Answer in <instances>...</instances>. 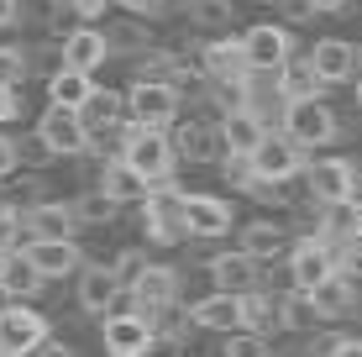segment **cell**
<instances>
[{"label": "cell", "mask_w": 362, "mask_h": 357, "mask_svg": "<svg viewBox=\"0 0 362 357\" xmlns=\"http://www.w3.org/2000/svg\"><path fill=\"white\" fill-rule=\"evenodd\" d=\"M362 189L357 168L346 163V158H320V163H310V194H315L320 205L326 200H352Z\"/></svg>", "instance_id": "14"}, {"label": "cell", "mask_w": 362, "mask_h": 357, "mask_svg": "<svg viewBox=\"0 0 362 357\" xmlns=\"http://www.w3.org/2000/svg\"><path fill=\"white\" fill-rule=\"evenodd\" d=\"M121 211V200L110 189H84L79 200H74V216H79V226H110Z\"/></svg>", "instance_id": "31"}, {"label": "cell", "mask_w": 362, "mask_h": 357, "mask_svg": "<svg viewBox=\"0 0 362 357\" xmlns=\"http://www.w3.org/2000/svg\"><path fill=\"white\" fill-rule=\"evenodd\" d=\"M11 216H16V211H11V200H0V221H11Z\"/></svg>", "instance_id": "48"}, {"label": "cell", "mask_w": 362, "mask_h": 357, "mask_svg": "<svg viewBox=\"0 0 362 357\" xmlns=\"http://www.w3.org/2000/svg\"><path fill=\"white\" fill-rule=\"evenodd\" d=\"M252 168H257V179H284L289 184L299 168H305V147H299L289 131H268V137L252 147Z\"/></svg>", "instance_id": "8"}, {"label": "cell", "mask_w": 362, "mask_h": 357, "mask_svg": "<svg viewBox=\"0 0 362 357\" xmlns=\"http://www.w3.org/2000/svg\"><path fill=\"white\" fill-rule=\"evenodd\" d=\"M221 357H273V347H268V331H252V326H236V331H226V347H221Z\"/></svg>", "instance_id": "32"}, {"label": "cell", "mask_w": 362, "mask_h": 357, "mask_svg": "<svg viewBox=\"0 0 362 357\" xmlns=\"http://www.w3.org/2000/svg\"><path fill=\"white\" fill-rule=\"evenodd\" d=\"M100 189H110L121 205H127V200H147V189H153V184L136 174L127 158H116V163H105V168H100Z\"/></svg>", "instance_id": "28"}, {"label": "cell", "mask_w": 362, "mask_h": 357, "mask_svg": "<svg viewBox=\"0 0 362 357\" xmlns=\"http://www.w3.org/2000/svg\"><path fill=\"white\" fill-rule=\"evenodd\" d=\"M357 69H362V47H357Z\"/></svg>", "instance_id": "50"}, {"label": "cell", "mask_w": 362, "mask_h": 357, "mask_svg": "<svg viewBox=\"0 0 362 357\" xmlns=\"http://www.w3.org/2000/svg\"><path fill=\"white\" fill-rule=\"evenodd\" d=\"M320 237L336 242V247H346V242L362 237V200H326L320 205Z\"/></svg>", "instance_id": "23"}, {"label": "cell", "mask_w": 362, "mask_h": 357, "mask_svg": "<svg viewBox=\"0 0 362 357\" xmlns=\"http://www.w3.org/2000/svg\"><path fill=\"white\" fill-rule=\"evenodd\" d=\"M310 294H315V305H320V315H326V321H341V315L357 305V294H352V279H346V274H331L326 284H315Z\"/></svg>", "instance_id": "29"}, {"label": "cell", "mask_w": 362, "mask_h": 357, "mask_svg": "<svg viewBox=\"0 0 362 357\" xmlns=\"http://www.w3.org/2000/svg\"><path fill=\"white\" fill-rule=\"evenodd\" d=\"M189 326L199 331H236V326H247V294H231V289H216V294H205V300H194L189 305Z\"/></svg>", "instance_id": "10"}, {"label": "cell", "mask_w": 362, "mask_h": 357, "mask_svg": "<svg viewBox=\"0 0 362 357\" xmlns=\"http://www.w3.org/2000/svg\"><path fill=\"white\" fill-rule=\"evenodd\" d=\"M121 289H127V284H121V274L110 263H84L79 268V305L90 315H110L116 300H121Z\"/></svg>", "instance_id": "12"}, {"label": "cell", "mask_w": 362, "mask_h": 357, "mask_svg": "<svg viewBox=\"0 0 362 357\" xmlns=\"http://www.w3.org/2000/svg\"><path fill=\"white\" fill-rule=\"evenodd\" d=\"M189 21L205 32H226L236 21V11H231V0H189Z\"/></svg>", "instance_id": "33"}, {"label": "cell", "mask_w": 362, "mask_h": 357, "mask_svg": "<svg viewBox=\"0 0 362 357\" xmlns=\"http://www.w3.org/2000/svg\"><path fill=\"white\" fill-rule=\"evenodd\" d=\"M132 294H136V310H142V315H158L163 305L179 300V274H173L168 263H147L142 279L132 284Z\"/></svg>", "instance_id": "16"}, {"label": "cell", "mask_w": 362, "mask_h": 357, "mask_svg": "<svg viewBox=\"0 0 362 357\" xmlns=\"http://www.w3.org/2000/svg\"><path fill=\"white\" fill-rule=\"evenodd\" d=\"M184 200H189V194L173 189L168 179L147 189V200H142V231H147V242H158V247H173V242L189 237V216H184Z\"/></svg>", "instance_id": "1"}, {"label": "cell", "mask_w": 362, "mask_h": 357, "mask_svg": "<svg viewBox=\"0 0 362 357\" xmlns=\"http://www.w3.org/2000/svg\"><path fill=\"white\" fill-rule=\"evenodd\" d=\"M284 131L299 142V147H326L336 137V110L310 95V100H284Z\"/></svg>", "instance_id": "5"}, {"label": "cell", "mask_w": 362, "mask_h": 357, "mask_svg": "<svg viewBox=\"0 0 362 357\" xmlns=\"http://www.w3.org/2000/svg\"><path fill=\"white\" fill-rule=\"evenodd\" d=\"M21 226L32 231V237H74V226H79V216H74V205H53V200H42V205H32L27 221Z\"/></svg>", "instance_id": "27"}, {"label": "cell", "mask_w": 362, "mask_h": 357, "mask_svg": "<svg viewBox=\"0 0 362 357\" xmlns=\"http://www.w3.org/2000/svg\"><path fill=\"white\" fill-rule=\"evenodd\" d=\"M110 268H116V274H121V284L132 289L136 279H142V268H147V252H136V247H132V252H121V257H116Z\"/></svg>", "instance_id": "37"}, {"label": "cell", "mask_w": 362, "mask_h": 357, "mask_svg": "<svg viewBox=\"0 0 362 357\" xmlns=\"http://www.w3.org/2000/svg\"><path fill=\"white\" fill-rule=\"evenodd\" d=\"M121 11H132V16H158L163 11V0H116Z\"/></svg>", "instance_id": "43"}, {"label": "cell", "mask_w": 362, "mask_h": 357, "mask_svg": "<svg viewBox=\"0 0 362 357\" xmlns=\"http://www.w3.org/2000/svg\"><path fill=\"white\" fill-rule=\"evenodd\" d=\"M21 16V0H0V27H16Z\"/></svg>", "instance_id": "44"}, {"label": "cell", "mask_w": 362, "mask_h": 357, "mask_svg": "<svg viewBox=\"0 0 362 357\" xmlns=\"http://www.w3.org/2000/svg\"><path fill=\"white\" fill-rule=\"evenodd\" d=\"M21 168V153H16V137H0V179Z\"/></svg>", "instance_id": "40"}, {"label": "cell", "mask_w": 362, "mask_h": 357, "mask_svg": "<svg viewBox=\"0 0 362 357\" xmlns=\"http://www.w3.org/2000/svg\"><path fill=\"white\" fill-rule=\"evenodd\" d=\"M273 90L284 95V100H310V95H326V79H320L315 58H289L279 74H273Z\"/></svg>", "instance_id": "22"}, {"label": "cell", "mask_w": 362, "mask_h": 357, "mask_svg": "<svg viewBox=\"0 0 362 357\" xmlns=\"http://www.w3.org/2000/svg\"><path fill=\"white\" fill-rule=\"evenodd\" d=\"M32 357H74V352L64 347V341H42V347H37Z\"/></svg>", "instance_id": "46"}, {"label": "cell", "mask_w": 362, "mask_h": 357, "mask_svg": "<svg viewBox=\"0 0 362 357\" xmlns=\"http://www.w3.org/2000/svg\"><path fill=\"white\" fill-rule=\"evenodd\" d=\"M47 341V315L32 310V300H6L0 305V352L32 357Z\"/></svg>", "instance_id": "3"}, {"label": "cell", "mask_w": 362, "mask_h": 357, "mask_svg": "<svg viewBox=\"0 0 362 357\" xmlns=\"http://www.w3.org/2000/svg\"><path fill=\"white\" fill-rule=\"evenodd\" d=\"M79 116H84V127H90V131H110V127H121V121H132V100L121 90H95L90 105H84Z\"/></svg>", "instance_id": "26"}, {"label": "cell", "mask_w": 362, "mask_h": 357, "mask_svg": "<svg viewBox=\"0 0 362 357\" xmlns=\"http://www.w3.org/2000/svg\"><path fill=\"white\" fill-rule=\"evenodd\" d=\"M37 131H42V137L58 147V158L90 153V127H84V116H79L74 105H53V100H47L42 121H37Z\"/></svg>", "instance_id": "9"}, {"label": "cell", "mask_w": 362, "mask_h": 357, "mask_svg": "<svg viewBox=\"0 0 362 357\" xmlns=\"http://www.w3.org/2000/svg\"><path fill=\"white\" fill-rule=\"evenodd\" d=\"M352 84H357V110H362V69H357V79H352Z\"/></svg>", "instance_id": "49"}, {"label": "cell", "mask_w": 362, "mask_h": 357, "mask_svg": "<svg viewBox=\"0 0 362 357\" xmlns=\"http://www.w3.org/2000/svg\"><path fill=\"white\" fill-rule=\"evenodd\" d=\"M16 153H21V168H47V163H58V147L47 142L42 131L21 137V142H16Z\"/></svg>", "instance_id": "34"}, {"label": "cell", "mask_w": 362, "mask_h": 357, "mask_svg": "<svg viewBox=\"0 0 362 357\" xmlns=\"http://www.w3.org/2000/svg\"><path fill=\"white\" fill-rule=\"evenodd\" d=\"M0 357H11V352H0Z\"/></svg>", "instance_id": "51"}, {"label": "cell", "mask_w": 362, "mask_h": 357, "mask_svg": "<svg viewBox=\"0 0 362 357\" xmlns=\"http://www.w3.org/2000/svg\"><path fill=\"white\" fill-rule=\"evenodd\" d=\"M221 174H226L231 184H242V189H247V184L257 179V168H252V153H226V158H221Z\"/></svg>", "instance_id": "36"}, {"label": "cell", "mask_w": 362, "mask_h": 357, "mask_svg": "<svg viewBox=\"0 0 362 357\" xmlns=\"http://www.w3.org/2000/svg\"><path fill=\"white\" fill-rule=\"evenodd\" d=\"M221 137H226V153H252V147L268 137V127H263V116L242 100V105H231L226 116H221Z\"/></svg>", "instance_id": "24"}, {"label": "cell", "mask_w": 362, "mask_h": 357, "mask_svg": "<svg viewBox=\"0 0 362 357\" xmlns=\"http://www.w3.org/2000/svg\"><path fill=\"white\" fill-rule=\"evenodd\" d=\"M127 100H132V121L136 127H173V116H179V84L142 74V79L127 90Z\"/></svg>", "instance_id": "4"}, {"label": "cell", "mask_w": 362, "mask_h": 357, "mask_svg": "<svg viewBox=\"0 0 362 357\" xmlns=\"http://www.w3.org/2000/svg\"><path fill=\"white\" fill-rule=\"evenodd\" d=\"M336 263H341V274L357 284V279H362V237L346 242V247H336Z\"/></svg>", "instance_id": "38"}, {"label": "cell", "mask_w": 362, "mask_h": 357, "mask_svg": "<svg viewBox=\"0 0 362 357\" xmlns=\"http://www.w3.org/2000/svg\"><path fill=\"white\" fill-rule=\"evenodd\" d=\"M242 47H247V64H252L257 74H279V69L294 58L289 32H284V27H268V21H263V27H247Z\"/></svg>", "instance_id": "11"}, {"label": "cell", "mask_w": 362, "mask_h": 357, "mask_svg": "<svg viewBox=\"0 0 362 357\" xmlns=\"http://www.w3.org/2000/svg\"><path fill=\"white\" fill-rule=\"evenodd\" d=\"M21 116V100H16V84H0V127Z\"/></svg>", "instance_id": "39"}, {"label": "cell", "mask_w": 362, "mask_h": 357, "mask_svg": "<svg viewBox=\"0 0 362 357\" xmlns=\"http://www.w3.org/2000/svg\"><path fill=\"white\" fill-rule=\"evenodd\" d=\"M242 247L252 257H279L284 247H289V237H284L279 221H247L242 226Z\"/></svg>", "instance_id": "30"}, {"label": "cell", "mask_w": 362, "mask_h": 357, "mask_svg": "<svg viewBox=\"0 0 362 357\" xmlns=\"http://www.w3.org/2000/svg\"><path fill=\"white\" fill-rule=\"evenodd\" d=\"M310 58H315V69H320L326 84H352L357 79V47L341 42V37H320V42L310 47Z\"/></svg>", "instance_id": "19"}, {"label": "cell", "mask_w": 362, "mask_h": 357, "mask_svg": "<svg viewBox=\"0 0 362 357\" xmlns=\"http://www.w3.org/2000/svg\"><path fill=\"white\" fill-rule=\"evenodd\" d=\"M100 90V84H95V74L90 69H58V74H47V100H53V105H74V110H84V105H90V95Z\"/></svg>", "instance_id": "25"}, {"label": "cell", "mask_w": 362, "mask_h": 357, "mask_svg": "<svg viewBox=\"0 0 362 357\" xmlns=\"http://www.w3.org/2000/svg\"><path fill=\"white\" fill-rule=\"evenodd\" d=\"M279 6H284V16H289V21H310V16H315V0H279Z\"/></svg>", "instance_id": "41"}, {"label": "cell", "mask_w": 362, "mask_h": 357, "mask_svg": "<svg viewBox=\"0 0 362 357\" xmlns=\"http://www.w3.org/2000/svg\"><path fill=\"white\" fill-rule=\"evenodd\" d=\"M184 216H189V237H226L231 231V205L221 194H189L184 200Z\"/></svg>", "instance_id": "18"}, {"label": "cell", "mask_w": 362, "mask_h": 357, "mask_svg": "<svg viewBox=\"0 0 362 357\" xmlns=\"http://www.w3.org/2000/svg\"><path fill=\"white\" fill-rule=\"evenodd\" d=\"M27 257L47 279H64V274H79L84 268V252H79L74 237H27Z\"/></svg>", "instance_id": "13"}, {"label": "cell", "mask_w": 362, "mask_h": 357, "mask_svg": "<svg viewBox=\"0 0 362 357\" xmlns=\"http://www.w3.org/2000/svg\"><path fill=\"white\" fill-rule=\"evenodd\" d=\"M100 341H105L110 357H147V352H153V341H158L153 315H142V310H116V315H105Z\"/></svg>", "instance_id": "6"}, {"label": "cell", "mask_w": 362, "mask_h": 357, "mask_svg": "<svg viewBox=\"0 0 362 357\" xmlns=\"http://www.w3.org/2000/svg\"><path fill=\"white\" fill-rule=\"evenodd\" d=\"M315 6H320V11H341L346 0H315Z\"/></svg>", "instance_id": "47"}, {"label": "cell", "mask_w": 362, "mask_h": 357, "mask_svg": "<svg viewBox=\"0 0 362 357\" xmlns=\"http://www.w3.org/2000/svg\"><path fill=\"white\" fill-rule=\"evenodd\" d=\"M110 58V32H95V27H69L64 32V64L69 69H100Z\"/></svg>", "instance_id": "21"}, {"label": "cell", "mask_w": 362, "mask_h": 357, "mask_svg": "<svg viewBox=\"0 0 362 357\" xmlns=\"http://www.w3.org/2000/svg\"><path fill=\"white\" fill-rule=\"evenodd\" d=\"M27 69H32V58L21 47H0V84H21Z\"/></svg>", "instance_id": "35"}, {"label": "cell", "mask_w": 362, "mask_h": 357, "mask_svg": "<svg viewBox=\"0 0 362 357\" xmlns=\"http://www.w3.org/2000/svg\"><path fill=\"white\" fill-rule=\"evenodd\" d=\"M331 357H362V341L341 336V341H336V347H331Z\"/></svg>", "instance_id": "45"}, {"label": "cell", "mask_w": 362, "mask_h": 357, "mask_svg": "<svg viewBox=\"0 0 362 357\" xmlns=\"http://www.w3.org/2000/svg\"><path fill=\"white\" fill-rule=\"evenodd\" d=\"M121 158H127L147 184H163L173 174V163H179V147H173V131L168 127H136L132 142L121 147Z\"/></svg>", "instance_id": "2"}, {"label": "cell", "mask_w": 362, "mask_h": 357, "mask_svg": "<svg viewBox=\"0 0 362 357\" xmlns=\"http://www.w3.org/2000/svg\"><path fill=\"white\" fill-rule=\"evenodd\" d=\"M42 284H47V274L27 257V247L0 257V294H6V300H37Z\"/></svg>", "instance_id": "15"}, {"label": "cell", "mask_w": 362, "mask_h": 357, "mask_svg": "<svg viewBox=\"0 0 362 357\" xmlns=\"http://www.w3.org/2000/svg\"><path fill=\"white\" fill-rule=\"evenodd\" d=\"M173 147H179V158H189V163H216V158H226L221 127H199V121L173 127Z\"/></svg>", "instance_id": "20"}, {"label": "cell", "mask_w": 362, "mask_h": 357, "mask_svg": "<svg viewBox=\"0 0 362 357\" xmlns=\"http://www.w3.org/2000/svg\"><path fill=\"white\" fill-rule=\"evenodd\" d=\"M69 6H74V16L95 21V16H105V6H116V0H69Z\"/></svg>", "instance_id": "42"}, {"label": "cell", "mask_w": 362, "mask_h": 357, "mask_svg": "<svg viewBox=\"0 0 362 357\" xmlns=\"http://www.w3.org/2000/svg\"><path fill=\"white\" fill-rule=\"evenodd\" d=\"M289 274H294V289H315V284H326L331 274H341V263H336V242H326V237L294 242V252H289Z\"/></svg>", "instance_id": "7"}, {"label": "cell", "mask_w": 362, "mask_h": 357, "mask_svg": "<svg viewBox=\"0 0 362 357\" xmlns=\"http://www.w3.org/2000/svg\"><path fill=\"white\" fill-rule=\"evenodd\" d=\"M257 263H263V257H252L247 247H236V252H221V257H210V279H216V289H231V294H252V289H257Z\"/></svg>", "instance_id": "17"}]
</instances>
